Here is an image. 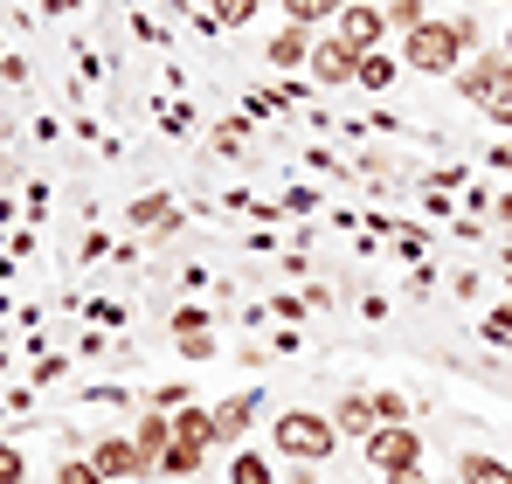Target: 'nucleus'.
I'll use <instances>...</instances> for the list:
<instances>
[{"label":"nucleus","mask_w":512,"mask_h":484,"mask_svg":"<svg viewBox=\"0 0 512 484\" xmlns=\"http://www.w3.org/2000/svg\"><path fill=\"white\" fill-rule=\"evenodd\" d=\"M270 443H277L284 457H298V464H319V457H333L340 429H333L326 415H312V408H284V415L270 422Z\"/></svg>","instance_id":"nucleus-1"},{"label":"nucleus","mask_w":512,"mask_h":484,"mask_svg":"<svg viewBox=\"0 0 512 484\" xmlns=\"http://www.w3.org/2000/svg\"><path fill=\"white\" fill-rule=\"evenodd\" d=\"M402 63H409V70H423V77H450V70L464 63V42H457V28H450V21H423V28L402 42Z\"/></svg>","instance_id":"nucleus-2"},{"label":"nucleus","mask_w":512,"mask_h":484,"mask_svg":"<svg viewBox=\"0 0 512 484\" xmlns=\"http://www.w3.org/2000/svg\"><path fill=\"white\" fill-rule=\"evenodd\" d=\"M464 97L485 104V111H512V56H485V63H464L457 70Z\"/></svg>","instance_id":"nucleus-3"},{"label":"nucleus","mask_w":512,"mask_h":484,"mask_svg":"<svg viewBox=\"0 0 512 484\" xmlns=\"http://www.w3.org/2000/svg\"><path fill=\"white\" fill-rule=\"evenodd\" d=\"M367 464L388 478V471H416L423 464V443H416V429H402V422H381L374 436H367Z\"/></svg>","instance_id":"nucleus-4"},{"label":"nucleus","mask_w":512,"mask_h":484,"mask_svg":"<svg viewBox=\"0 0 512 484\" xmlns=\"http://www.w3.org/2000/svg\"><path fill=\"white\" fill-rule=\"evenodd\" d=\"M90 471H97L104 484H139L146 471H153V464L139 457V443H125V436H104V443L90 450Z\"/></svg>","instance_id":"nucleus-5"},{"label":"nucleus","mask_w":512,"mask_h":484,"mask_svg":"<svg viewBox=\"0 0 512 484\" xmlns=\"http://www.w3.org/2000/svg\"><path fill=\"white\" fill-rule=\"evenodd\" d=\"M333 35H340L353 56H374V49H381V35H388V14H381V7H360V0H346V14H340V28H333Z\"/></svg>","instance_id":"nucleus-6"},{"label":"nucleus","mask_w":512,"mask_h":484,"mask_svg":"<svg viewBox=\"0 0 512 484\" xmlns=\"http://www.w3.org/2000/svg\"><path fill=\"white\" fill-rule=\"evenodd\" d=\"M305 70H312V77L326 83V90H340V83H353V77H360V56L346 49L340 35H326V42H312V63H305Z\"/></svg>","instance_id":"nucleus-7"},{"label":"nucleus","mask_w":512,"mask_h":484,"mask_svg":"<svg viewBox=\"0 0 512 484\" xmlns=\"http://www.w3.org/2000/svg\"><path fill=\"white\" fill-rule=\"evenodd\" d=\"M173 443L208 450V443H215V415H208V408H173Z\"/></svg>","instance_id":"nucleus-8"},{"label":"nucleus","mask_w":512,"mask_h":484,"mask_svg":"<svg viewBox=\"0 0 512 484\" xmlns=\"http://www.w3.org/2000/svg\"><path fill=\"white\" fill-rule=\"evenodd\" d=\"M132 443H139V457H146V464H160V457L173 450V415H160V408H153V415L139 422V436H132Z\"/></svg>","instance_id":"nucleus-9"},{"label":"nucleus","mask_w":512,"mask_h":484,"mask_svg":"<svg viewBox=\"0 0 512 484\" xmlns=\"http://www.w3.org/2000/svg\"><path fill=\"white\" fill-rule=\"evenodd\" d=\"M270 63H277V70H305V63H312V42H305V28H284V35H270Z\"/></svg>","instance_id":"nucleus-10"},{"label":"nucleus","mask_w":512,"mask_h":484,"mask_svg":"<svg viewBox=\"0 0 512 484\" xmlns=\"http://www.w3.org/2000/svg\"><path fill=\"white\" fill-rule=\"evenodd\" d=\"M256 415V395H229V402L215 408V443H229V436H243Z\"/></svg>","instance_id":"nucleus-11"},{"label":"nucleus","mask_w":512,"mask_h":484,"mask_svg":"<svg viewBox=\"0 0 512 484\" xmlns=\"http://www.w3.org/2000/svg\"><path fill=\"white\" fill-rule=\"evenodd\" d=\"M284 14H291V28H319V21H340L346 0H284Z\"/></svg>","instance_id":"nucleus-12"},{"label":"nucleus","mask_w":512,"mask_h":484,"mask_svg":"<svg viewBox=\"0 0 512 484\" xmlns=\"http://www.w3.org/2000/svg\"><path fill=\"white\" fill-rule=\"evenodd\" d=\"M457 471H464V484H512V471L499 464V457H485V450H464Z\"/></svg>","instance_id":"nucleus-13"},{"label":"nucleus","mask_w":512,"mask_h":484,"mask_svg":"<svg viewBox=\"0 0 512 484\" xmlns=\"http://www.w3.org/2000/svg\"><path fill=\"white\" fill-rule=\"evenodd\" d=\"M333 429H360V436H374V429H381V422H374V402H367V395H346Z\"/></svg>","instance_id":"nucleus-14"},{"label":"nucleus","mask_w":512,"mask_h":484,"mask_svg":"<svg viewBox=\"0 0 512 484\" xmlns=\"http://www.w3.org/2000/svg\"><path fill=\"white\" fill-rule=\"evenodd\" d=\"M381 14H388V28H402V35H416V28L429 21V0H388Z\"/></svg>","instance_id":"nucleus-15"},{"label":"nucleus","mask_w":512,"mask_h":484,"mask_svg":"<svg viewBox=\"0 0 512 484\" xmlns=\"http://www.w3.org/2000/svg\"><path fill=\"white\" fill-rule=\"evenodd\" d=\"M395 70H402V63L374 49V56H360V77H353V83H367V90H388V83H395Z\"/></svg>","instance_id":"nucleus-16"},{"label":"nucleus","mask_w":512,"mask_h":484,"mask_svg":"<svg viewBox=\"0 0 512 484\" xmlns=\"http://www.w3.org/2000/svg\"><path fill=\"white\" fill-rule=\"evenodd\" d=\"M229 484H270V464H263L256 450H243V457L229 464Z\"/></svg>","instance_id":"nucleus-17"},{"label":"nucleus","mask_w":512,"mask_h":484,"mask_svg":"<svg viewBox=\"0 0 512 484\" xmlns=\"http://www.w3.org/2000/svg\"><path fill=\"white\" fill-rule=\"evenodd\" d=\"M132 222L139 229H173V201H132Z\"/></svg>","instance_id":"nucleus-18"},{"label":"nucleus","mask_w":512,"mask_h":484,"mask_svg":"<svg viewBox=\"0 0 512 484\" xmlns=\"http://www.w3.org/2000/svg\"><path fill=\"white\" fill-rule=\"evenodd\" d=\"M208 14H215L222 28H243V21L256 14V0H208Z\"/></svg>","instance_id":"nucleus-19"},{"label":"nucleus","mask_w":512,"mask_h":484,"mask_svg":"<svg viewBox=\"0 0 512 484\" xmlns=\"http://www.w3.org/2000/svg\"><path fill=\"white\" fill-rule=\"evenodd\" d=\"M160 471H173V478H187V471H201V450H187V443H173L167 457H160Z\"/></svg>","instance_id":"nucleus-20"},{"label":"nucleus","mask_w":512,"mask_h":484,"mask_svg":"<svg viewBox=\"0 0 512 484\" xmlns=\"http://www.w3.org/2000/svg\"><path fill=\"white\" fill-rule=\"evenodd\" d=\"M367 402H374V422H402V395H367Z\"/></svg>","instance_id":"nucleus-21"},{"label":"nucleus","mask_w":512,"mask_h":484,"mask_svg":"<svg viewBox=\"0 0 512 484\" xmlns=\"http://www.w3.org/2000/svg\"><path fill=\"white\" fill-rule=\"evenodd\" d=\"M180 353H187V360H208V353H215V339H208V332H187V339H180Z\"/></svg>","instance_id":"nucleus-22"},{"label":"nucleus","mask_w":512,"mask_h":484,"mask_svg":"<svg viewBox=\"0 0 512 484\" xmlns=\"http://www.w3.org/2000/svg\"><path fill=\"white\" fill-rule=\"evenodd\" d=\"M56 484H104V478H97L90 464H63V471H56Z\"/></svg>","instance_id":"nucleus-23"},{"label":"nucleus","mask_w":512,"mask_h":484,"mask_svg":"<svg viewBox=\"0 0 512 484\" xmlns=\"http://www.w3.org/2000/svg\"><path fill=\"white\" fill-rule=\"evenodd\" d=\"M0 484H21V450L0 443Z\"/></svg>","instance_id":"nucleus-24"},{"label":"nucleus","mask_w":512,"mask_h":484,"mask_svg":"<svg viewBox=\"0 0 512 484\" xmlns=\"http://www.w3.org/2000/svg\"><path fill=\"white\" fill-rule=\"evenodd\" d=\"M388 484H429V478H423V464H416V471H388Z\"/></svg>","instance_id":"nucleus-25"},{"label":"nucleus","mask_w":512,"mask_h":484,"mask_svg":"<svg viewBox=\"0 0 512 484\" xmlns=\"http://www.w3.org/2000/svg\"><path fill=\"white\" fill-rule=\"evenodd\" d=\"M492 332H512V305H506V312H492Z\"/></svg>","instance_id":"nucleus-26"},{"label":"nucleus","mask_w":512,"mask_h":484,"mask_svg":"<svg viewBox=\"0 0 512 484\" xmlns=\"http://www.w3.org/2000/svg\"><path fill=\"white\" fill-rule=\"evenodd\" d=\"M506 56H512V28H506Z\"/></svg>","instance_id":"nucleus-27"}]
</instances>
